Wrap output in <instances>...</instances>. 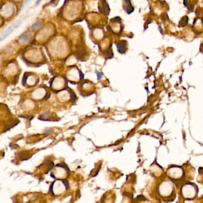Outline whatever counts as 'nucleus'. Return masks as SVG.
<instances>
[{
    "mask_svg": "<svg viewBox=\"0 0 203 203\" xmlns=\"http://www.w3.org/2000/svg\"><path fill=\"white\" fill-rule=\"evenodd\" d=\"M198 192V188L195 183L188 182L183 185L181 188V195L183 198L187 199H194L197 196Z\"/></svg>",
    "mask_w": 203,
    "mask_h": 203,
    "instance_id": "1",
    "label": "nucleus"
},
{
    "mask_svg": "<svg viewBox=\"0 0 203 203\" xmlns=\"http://www.w3.org/2000/svg\"><path fill=\"white\" fill-rule=\"evenodd\" d=\"M159 195L163 198H171L175 194V188L170 180H164L160 183L159 187Z\"/></svg>",
    "mask_w": 203,
    "mask_h": 203,
    "instance_id": "2",
    "label": "nucleus"
},
{
    "mask_svg": "<svg viewBox=\"0 0 203 203\" xmlns=\"http://www.w3.org/2000/svg\"><path fill=\"white\" fill-rule=\"evenodd\" d=\"M167 175L170 179V180L174 183V184L176 182L181 181L184 178V171L181 167L173 166L171 167L167 170Z\"/></svg>",
    "mask_w": 203,
    "mask_h": 203,
    "instance_id": "3",
    "label": "nucleus"
},
{
    "mask_svg": "<svg viewBox=\"0 0 203 203\" xmlns=\"http://www.w3.org/2000/svg\"><path fill=\"white\" fill-rule=\"evenodd\" d=\"M19 23H20V21L19 20V21H17V22H16L15 23H14V24H12V26H10V27H8V28L7 29V30H5V31L4 32V33H3V35H2L1 40V41H3V40H4L5 37L7 36L8 35L10 34V33L11 32H12V31H13V30L14 29V28H15L17 26L18 24H19Z\"/></svg>",
    "mask_w": 203,
    "mask_h": 203,
    "instance_id": "4",
    "label": "nucleus"
},
{
    "mask_svg": "<svg viewBox=\"0 0 203 203\" xmlns=\"http://www.w3.org/2000/svg\"><path fill=\"white\" fill-rule=\"evenodd\" d=\"M40 25H41L40 22H36V23H35L32 26V28H33L34 29H38V28L40 27Z\"/></svg>",
    "mask_w": 203,
    "mask_h": 203,
    "instance_id": "5",
    "label": "nucleus"
}]
</instances>
